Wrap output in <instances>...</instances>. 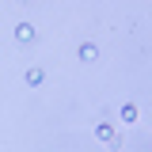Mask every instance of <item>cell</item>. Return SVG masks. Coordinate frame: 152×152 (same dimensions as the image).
Masks as SVG:
<instances>
[{
    "label": "cell",
    "instance_id": "6da1fadb",
    "mask_svg": "<svg viewBox=\"0 0 152 152\" xmlns=\"http://www.w3.org/2000/svg\"><path fill=\"white\" fill-rule=\"evenodd\" d=\"M95 137H99V141H107L110 148H122V133H118L114 122H99V126H95Z\"/></svg>",
    "mask_w": 152,
    "mask_h": 152
},
{
    "label": "cell",
    "instance_id": "277c9868",
    "mask_svg": "<svg viewBox=\"0 0 152 152\" xmlns=\"http://www.w3.org/2000/svg\"><path fill=\"white\" fill-rule=\"evenodd\" d=\"M23 80H27V84H31V88H38V84H42V80H46V72H42V69H38V65H31V69H27V76H23Z\"/></svg>",
    "mask_w": 152,
    "mask_h": 152
},
{
    "label": "cell",
    "instance_id": "5b68a950",
    "mask_svg": "<svg viewBox=\"0 0 152 152\" xmlns=\"http://www.w3.org/2000/svg\"><path fill=\"white\" fill-rule=\"evenodd\" d=\"M141 110H137V103H122V122H137Z\"/></svg>",
    "mask_w": 152,
    "mask_h": 152
},
{
    "label": "cell",
    "instance_id": "7a4b0ae2",
    "mask_svg": "<svg viewBox=\"0 0 152 152\" xmlns=\"http://www.w3.org/2000/svg\"><path fill=\"white\" fill-rule=\"evenodd\" d=\"M15 42L19 46H34L38 42V27L34 23H15Z\"/></svg>",
    "mask_w": 152,
    "mask_h": 152
},
{
    "label": "cell",
    "instance_id": "3957f363",
    "mask_svg": "<svg viewBox=\"0 0 152 152\" xmlns=\"http://www.w3.org/2000/svg\"><path fill=\"white\" fill-rule=\"evenodd\" d=\"M76 57H80L84 65H95V61H99V46H95V42H80V46H76Z\"/></svg>",
    "mask_w": 152,
    "mask_h": 152
}]
</instances>
